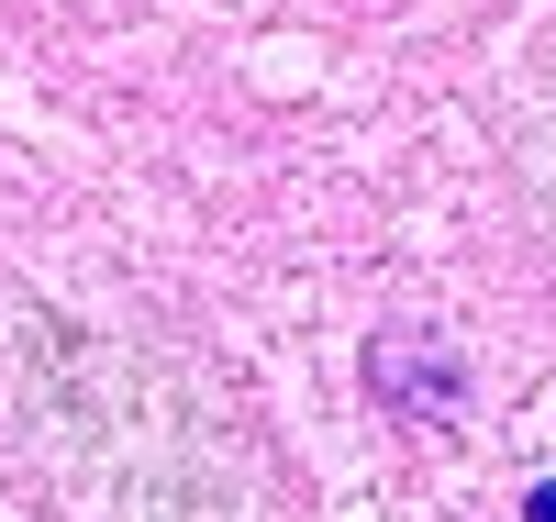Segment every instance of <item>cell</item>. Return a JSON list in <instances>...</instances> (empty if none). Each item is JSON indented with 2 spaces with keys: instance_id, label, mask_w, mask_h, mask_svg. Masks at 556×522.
I'll return each instance as SVG.
<instances>
[{
  "instance_id": "cell-3",
  "label": "cell",
  "mask_w": 556,
  "mask_h": 522,
  "mask_svg": "<svg viewBox=\"0 0 556 522\" xmlns=\"http://www.w3.org/2000/svg\"><path fill=\"white\" fill-rule=\"evenodd\" d=\"M523 522H556V479H545V489H534V500H523Z\"/></svg>"
},
{
  "instance_id": "cell-1",
  "label": "cell",
  "mask_w": 556,
  "mask_h": 522,
  "mask_svg": "<svg viewBox=\"0 0 556 522\" xmlns=\"http://www.w3.org/2000/svg\"><path fill=\"white\" fill-rule=\"evenodd\" d=\"M23 445L78 522H267V479L212 378L156 345L45 322L23 356Z\"/></svg>"
},
{
  "instance_id": "cell-2",
  "label": "cell",
  "mask_w": 556,
  "mask_h": 522,
  "mask_svg": "<svg viewBox=\"0 0 556 522\" xmlns=\"http://www.w3.org/2000/svg\"><path fill=\"white\" fill-rule=\"evenodd\" d=\"M367 378H379L390 411H424V422H445L456 400H468V367H456V345L434 334V322H390V334L367 345Z\"/></svg>"
}]
</instances>
